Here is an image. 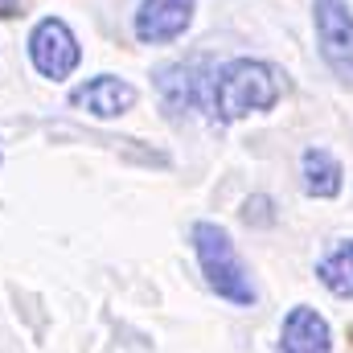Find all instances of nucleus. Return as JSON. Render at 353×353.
<instances>
[{
  "instance_id": "f257e3e1",
  "label": "nucleus",
  "mask_w": 353,
  "mask_h": 353,
  "mask_svg": "<svg viewBox=\"0 0 353 353\" xmlns=\"http://www.w3.org/2000/svg\"><path fill=\"white\" fill-rule=\"evenodd\" d=\"M288 74L267 58H226L205 79V115L218 128H230L239 119L267 115L283 103Z\"/></svg>"
},
{
  "instance_id": "f03ea898",
  "label": "nucleus",
  "mask_w": 353,
  "mask_h": 353,
  "mask_svg": "<svg viewBox=\"0 0 353 353\" xmlns=\"http://www.w3.org/2000/svg\"><path fill=\"white\" fill-rule=\"evenodd\" d=\"M189 243H193V259L201 267L205 288L218 300H226L234 308H255L259 304L255 275L243 263V255H239V247H234V239H230V230L222 222H214V218L193 222L189 226Z\"/></svg>"
},
{
  "instance_id": "7ed1b4c3",
  "label": "nucleus",
  "mask_w": 353,
  "mask_h": 353,
  "mask_svg": "<svg viewBox=\"0 0 353 353\" xmlns=\"http://www.w3.org/2000/svg\"><path fill=\"white\" fill-rule=\"evenodd\" d=\"M25 54H29V66H33L46 83H66V79H74V70L83 66L79 33H74L62 17H41V21H33V29H29V37H25Z\"/></svg>"
},
{
  "instance_id": "20e7f679",
  "label": "nucleus",
  "mask_w": 353,
  "mask_h": 353,
  "mask_svg": "<svg viewBox=\"0 0 353 353\" xmlns=\"http://www.w3.org/2000/svg\"><path fill=\"white\" fill-rule=\"evenodd\" d=\"M312 33L321 62L353 87V4L350 0H312Z\"/></svg>"
},
{
  "instance_id": "39448f33",
  "label": "nucleus",
  "mask_w": 353,
  "mask_h": 353,
  "mask_svg": "<svg viewBox=\"0 0 353 353\" xmlns=\"http://www.w3.org/2000/svg\"><path fill=\"white\" fill-rule=\"evenodd\" d=\"M210 62L205 58H181V62H165L152 74V87L161 107L169 111V119H189L193 111H205V79H210Z\"/></svg>"
},
{
  "instance_id": "423d86ee",
  "label": "nucleus",
  "mask_w": 353,
  "mask_h": 353,
  "mask_svg": "<svg viewBox=\"0 0 353 353\" xmlns=\"http://www.w3.org/2000/svg\"><path fill=\"white\" fill-rule=\"evenodd\" d=\"M197 21V0H140L132 12V37L140 46H173Z\"/></svg>"
},
{
  "instance_id": "0eeeda50",
  "label": "nucleus",
  "mask_w": 353,
  "mask_h": 353,
  "mask_svg": "<svg viewBox=\"0 0 353 353\" xmlns=\"http://www.w3.org/2000/svg\"><path fill=\"white\" fill-rule=\"evenodd\" d=\"M136 103H140V87L128 83L123 74H90L79 87H70V107L99 123L123 119L128 111H136Z\"/></svg>"
},
{
  "instance_id": "6e6552de",
  "label": "nucleus",
  "mask_w": 353,
  "mask_h": 353,
  "mask_svg": "<svg viewBox=\"0 0 353 353\" xmlns=\"http://www.w3.org/2000/svg\"><path fill=\"white\" fill-rule=\"evenodd\" d=\"M279 353H333V325L312 304H292L279 321Z\"/></svg>"
},
{
  "instance_id": "1a4fd4ad",
  "label": "nucleus",
  "mask_w": 353,
  "mask_h": 353,
  "mask_svg": "<svg viewBox=\"0 0 353 353\" xmlns=\"http://www.w3.org/2000/svg\"><path fill=\"white\" fill-rule=\"evenodd\" d=\"M300 189H304V197H312V201H333V197H341V189H345V169H341V161H337L329 148L308 144V148L300 152Z\"/></svg>"
},
{
  "instance_id": "9d476101",
  "label": "nucleus",
  "mask_w": 353,
  "mask_h": 353,
  "mask_svg": "<svg viewBox=\"0 0 353 353\" xmlns=\"http://www.w3.org/2000/svg\"><path fill=\"white\" fill-rule=\"evenodd\" d=\"M316 283L337 300H353V239L333 243L316 259Z\"/></svg>"
},
{
  "instance_id": "9b49d317",
  "label": "nucleus",
  "mask_w": 353,
  "mask_h": 353,
  "mask_svg": "<svg viewBox=\"0 0 353 353\" xmlns=\"http://www.w3.org/2000/svg\"><path fill=\"white\" fill-rule=\"evenodd\" d=\"M243 222L247 226H275V210H271V197H247V205H243Z\"/></svg>"
},
{
  "instance_id": "f8f14e48",
  "label": "nucleus",
  "mask_w": 353,
  "mask_h": 353,
  "mask_svg": "<svg viewBox=\"0 0 353 353\" xmlns=\"http://www.w3.org/2000/svg\"><path fill=\"white\" fill-rule=\"evenodd\" d=\"M21 12V0H0V21H12Z\"/></svg>"
}]
</instances>
